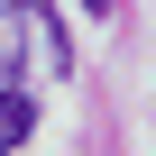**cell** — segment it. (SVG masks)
I'll list each match as a JSON object with an SVG mask.
<instances>
[{"instance_id": "obj_1", "label": "cell", "mask_w": 156, "mask_h": 156, "mask_svg": "<svg viewBox=\"0 0 156 156\" xmlns=\"http://www.w3.org/2000/svg\"><path fill=\"white\" fill-rule=\"evenodd\" d=\"M28 129H37V101L9 83V92H0V156H9V147H28Z\"/></svg>"}, {"instance_id": "obj_2", "label": "cell", "mask_w": 156, "mask_h": 156, "mask_svg": "<svg viewBox=\"0 0 156 156\" xmlns=\"http://www.w3.org/2000/svg\"><path fill=\"white\" fill-rule=\"evenodd\" d=\"M19 64H28V37H19V19H0V92L19 83Z\"/></svg>"}, {"instance_id": "obj_3", "label": "cell", "mask_w": 156, "mask_h": 156, "mask_svg": "<svg viewBox=\"0 0 156 156\" xmlns=\"http://www.w3.org/2000/svg\"><path fill=\"white\" fill-rule=\"evenodd\" d=\"M110 9H119V0H83V19H110Z\"/></svg>"}, {"instance_id": "obj_4", "label": "cell", "mask_w": 156, "mask_h": 156, "mask_svg": "<svg viewBox=\"0 0 156 156\" xmlns=\"http://www.w3.org/2000/svg\"><path fill=\"white\" fill-rule=\"evenodd\" d=\"M9 9H28V0H9Z\"/></svg>"}]
</instances>
